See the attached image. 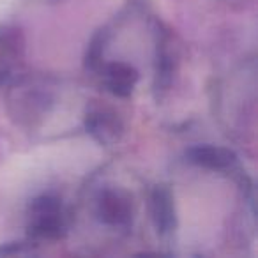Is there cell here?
<instances>
[{"instance_id":"1","label":"cell","mask_w":258,"mask_h":258,"mask_svg":"<svg viewBox=\"0 0 258 258\" xmlns=\"http://www.w3.org/2000/svg\"><path fill=\"white\" fill-rule=\"evenodd\" d=\"M27 230L36 239H60L66 233L62 202L53 195H41L34 198L27 209Z\"/></svg>"},{"instance_id":"2","label":"cell","mask_w":258,"mask_h":258,"mask_svg":"<svg viewBox=\"0 0 258 258\" xmlns=\"http://www.w3.org/2000/svg\"><path fill=\"white\" fill-rule=\"evenodd\" d=\"M96 214L104 225L124 228L133 219V202L125 191L106 187L96 200Z\"/></svg>"},{"instance_id":"3","label":"cell","mask_w":258,"mask_h":258,"mask_svg":"<svg viewBox=\"0 0 258 258\" xmlns=\"http://www.w3.org/2000/svg\"><path fill=\"white\" fill-rule=\"evenodd\" d=\"M85 127L99 144L104 145L118 142L124 133V124L117 111L101 104H92L87 110Z\"/></svg>"},{"instance_id":"4","label":"cell","mask_w":258,"mask_h":258,"mask_svg":"<svg viewBox=\"0 0 258 258\" xmlns=\"http://www.w3.org/2000/svg\"><path fill=\"white\" fill-rule=\"evenodd\" d=\"M23 57V36L16 27H0V83L8 82Z\"/></svg>"},{"instance_id":"5","label":"cell","mask_w":258,"mask_h":258,"mask_svg":"<svg viewBox=\"0 0 258 258\" xmlns=\"http://www.w3.org/2000/svg\"><path fill=\"white\" fill-rule=\"evenodd\" d=\"M138 80H140L138 71L125 62H111L104 68V85L118 97L131 96Z\"/></svg>"},{"instance_id":"6","label":"cell","mask_w":258,"mask_h":258,"mask_svg":"<svg viewBox=\"0 0 258 258\" xmlns=\"http://www.w3.org/2000/svg\"><path fill=\"white\" fill-rule=\"evenodd\" d=\"M187 158L193 165L207 170H226L237 161V156L230 149L216 147V145H198L189 149Z\"/></svg>"},{"instance_id":"7","label":"cell","mask_w":258,"mask_h":258,"mask_svg":"<svg viewBox=\"0 0 258 258\" xmlns=\"http://www.w3.org/2000/svg\"><path fill=\"white\" fill-rule=\"evenodd\" d=\"M151 214L159 233H170L175 228V207L166 187H156L151 195Z\"/></svg>"}]
</instances>
